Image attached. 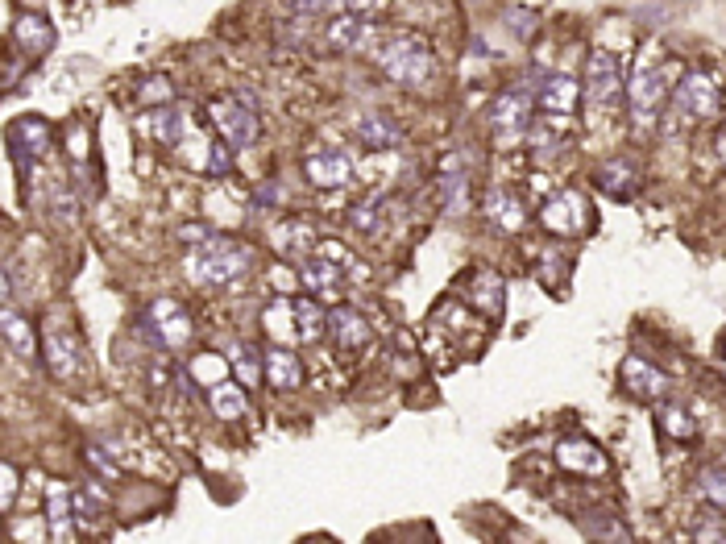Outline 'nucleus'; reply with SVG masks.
<instances>
[{"label": "nucleus", "mask_w": 726, "mask_h": 544, "mask_svg": "<svg viewBox=\"0 0 726 544\" xmlns=\"http://www.w3.org/2000/svg\"><path fill=\"white\" fill-rule=\"evenodd\" d=\"M623 383H627V391L635 399H660L664 395V374L656 366H648V362H639V358L623 362Z\"/></svg>", "instance_id": "nucleus-13"}, {"label": "nucleus", "mask_w": 726, "mask_h": 544, "mask_svg": "<svg viewBox=\"0 0 726 544\" xmlns=\"http://www.w3.org/2000/svg\"><path fill=\"white\" fill-rule=\"evenodd\" d=\"M473 299H478V308H486V312H502V279L494 270H482V275L473 279Z\"/></svg>", "instance_id": "nucleus-29"}, {"label": "nucleus", "mask_w": 726, "mask_h": 544, "mask_svg": "<svg viewBox=\"0 0 726 544\" xmlns=\"http://www.w3.org/2000/svg\"><path fill=\"white\" fill-rule=\"evenodd\" d=\"M262 320H266V329H270L274 337H283V341L299 337V324H295V304H291V299H278V304H270V308L262 312Z\"/></svg>", "instance_id": "nucleus-27"}, {"label": "nucleus", "mask_w": 726, "mask_h": 544, "mask_svg": "<svg viewBox=\"0 0 726 544\" xmlns=\"http://www.w3.org/2000/svg\"><path fill=\"white\" fill-rule=\"evenodd\" d=\"M295 304V324H299V341H316L324 333L328 316L320 312V304H312V299H291Z\"/></svg>", "instance_id": "nucleus-28"}, {"label": "nucleus", "mask_w": 726, "mask_h": 544, "mask_svg": "<svg viewBox=\"0 0 726 544\" xmlns=\"http://www.w3.org/2000/svg\"><path fill=\"white\" fill-rule=\"evenodd\" d=\"M75 507H79V515H83V520H88V524L96 520V511H100V503H92V491H79Z\"/></svg>", "instance_id": "nucleus-37"}, {"label": "nucleus", "mask_w": 726, "mask_h": 544, "mask_svg": "<svg viewBox=\"0 0 726 544\" xmlns=\"http://www.w3.org/2000/svg\"><path fill=\"white\" fill-rule=\"evenodd\" d=\"M556 461H561V470H573V474H606V453L585 437H569L556 445Z\"/></svg>", "instance_id": "nucleus-10"}, {"label": "nucleus", "mask_w": 726, "mask_h": 544, "mask_svg": "<svg viewBox=\"0 0 726 544\" xmlns=\"http://www.w3.org/2000/svg\"><path fill=\"white\" fill-rule=\"evenodd\" d=\"M75 499H67V491H59V486H54L50 491V536H71V515H67V507H71Z\"/></svg>", "instance_id": "nucleus-30"}, {"label": "nucleus", "mask_w": 726, "mask_h": 544, "mask_svg": "<svg viewBox=\"0 0 726 544\" xmlns=\"http://www.w3.org/2000/svg\"><path fill=\"white\" fill-rule=\"evenodd\" d=\"M486 212H490V221H494L498 229H507V233H519V229H523V221H527L523 200H519L515 192H490Z\"/></svg>", "instance_id": "nucleus-17"}, {"label": "nucleus", "mask_w": 726, "mask_h": 544, "mask_svg": "<svg viewBox=\"0 0 726 544\" xmlns=\"http://www.w3.org/2000/svg\"><path fill=\"white\" fill-rule=\"evenodd\" d=\"M208 113H212V121L220 129V142H225L229 150L254 146V138H258V117L249 113L241 100H212Z\"/></svg>", "instance_id": "nucleus-4"}, {"label": "nucleus", "mask_w": 726, "mask_h": 544, "mask_svg": "<svg viewBox=\"0 0 726 544\" xmlns=\"http://www.w3.org/2000/svg\"><path fill=\"white\" fill-rule=\"evenodd\" d=\"M718 150H722V158H726V129H722V138H718Z\"/></svg>", "instance_id": "nucleus-40"}, {"label": "nucleus", "mask_w": 726, "mask_h": 544, "mask_svg": "<svg viewBox=\"0 0 726 544\" xmlns=\"http://www.w3.org/2000/svg\"><path fill=\"white\" fill-rule=\"evenodd\" d=\"M378 63H382V71L390 79H395V84H407V88L428 84L432 71H436L432 50L420 38H415V34H390L382 42V50H378Z\"/></svg>", "instance_id": "nucleus-2"}, {"label": "nucleus", "mask_w": 726, "mask_h": 544, "mask_svg": "<svg viewBox=\"0 0 726 544\" xmlns=\"http://www.w3.org/2000/svg\"><path fill=\"white\" fill-rule=\"evenodd\" d=\"M303 171H307V179H312L316 187H341V183H349V175H353L349 158H345L341 150H316L312 158L303 162Z\"/></svg>", "instance_id": "nucleus-11"}, {"label": "nucleus", "mask_w": 726, "mask_h": 544, "mask_svg": "<svg viewBox=\"0 0 726 544\" xmlns=\"http://www.w3.org/2000/svg\"><path fill=\"white\" fill-rule=\"evenodd\" d=\"M46 341H50V345H46V358H50L54 374H63V378H71V374H75V366H79V349H75L71 333H63V329H54V333H50Z\"/></svg>", "instance_id": "nucleus-21"}, {"label": "nucleus", "mask_w": 726, "mask_h": 544, "mask_svg": "<svg viewBox=\"0 0 726 544\" xmlns=\"http://www.w3.org/2000/svg\"><path fill=\"white\" fill-rule=\"evenodd\" d=\"M660 424H664L668 432H673V437H681V441H685V437H693V432H697V420H693V416L685 412L681 403H664V412H660Z\"/></svg>", "instance_id": "nucleus-31"}, {"label": "nucleus", "mask_w": 726, "mask_h": 544, "mask_svg": "<svg viewBox=\"0 0 726 544\" xmlns=\"http://www.w3.org/2000/svg\"><path fill=\"white\" fill-rule=\"evenodd\" d=\"M328 329H332V337H337L345 349L370 345V324L361 320L353 308H332V312H328Z\"/></svg>", "instance_id": "nucleus-15"}, {"label": "nucleus", "mask_w": 726, "mask_h": 544, "mask_svg": "<svg viewBox=\"0 0 726 544\" xmlns=\"http://www.w3.org/2000/svg\"><path fill=\"white\" fill-rule=\"evenodd\" d=\"M249 262H254V254H249L241 241L208 233L200 241V250L187 258V275H191V283H200V287H225V283L245 275Z\"/></svg>", "instance_id": "nucleus-1"}, {"label": "nucleus", "mask_w": 726, "mask_h": 544, "mask_svg": "<svg viewBox=\"0 0 726 544\" xmlns=\"http://www.w3.org/2000/svg\"><path fill=\"white\" fill-rule=\"evenodd\" d=\"M382 5H386V0H345V9L349 13H361V17L374 13V9H382Z\"/></svg>", "instance_id": "nucleus-38"}, {"label": "nucleus", "mask_w": 726, "mask_h": 544, "mask_svg": "<svg viewBox=\"0 0 726 544\" xmlns=\"http://www.w3.org/2000/svg\"><path fill=\"white\" fill-rule=\"evenodd\" d=\"M590 536H598V540H627V528L619 520H598V524H590Z\"/></svg>", "instance_id": "nucleus-34"}, {"label": "nucleus", "mask_w": 726, "mask_h": 544, "mask_svg": "<svg viewBox=\"0 0 726 544\" xmlns=\"http://www.w3.org/2000/svg\"><path fill=\"white\" fill-rule=\"evenodd\" d=\"M137 129H146L150 138H158L166 146H179L183 142V117L175 113L171 104H162L158 113H150V117H137Z\"/></svg>", "instance_id": "nucleus-18"}, {"label": "nucleus", "mask_w": 726, "mask_h": 544, "mask_svg": "<svg viewBox=\"0 0 726 544\" xmlns=\"http://www.w3.org/2000/svg\"><path fill=\"white\" fill-rule=\"evenodd\" d=\"M299 13H337L345 9V0H295Z\"/></svg>", "instance_id": "nucleus-35"}, {"label": "nucleus", "mask_w": 726, "mask_h": 544, "mask_svg": "<svg viewBox=\"0 0 726 544\" xmlns=\"http://www.w3.org/2000/svg\"><path fill=\"white\" fill-rule=\"evenodd\" d=\"M266 378L278 387V391H291V387H299V378H303V370H299V358L295 353H287V349H278V345H270L266 349Z\"/></svg>", "instance_id": "nucleus-19"}, {"label": "nucleus", "mask_w": 726, "mask_h": 544, "mask_svg": "<svg viewBox=\"0 0 726 544\" xmlns=\"http://www.w3.org/2000/svg\"><path fill=\"white\" fill-rule=\"evenodd\" d=\"M635 183H639L635 162H606V167L598 171V187H602V192H610V196H627Z\"/></svg>", "instance_id": "nucleus-24"}, {"label": "nucleus", "mask_w": 726, "mask_h": 544, "mask_svg": "<svg viewBox=\"0 0 726 544\" xmlns=\"http://www.w3.org/2000/svg\"><path fill=\"white\" fill-rule=\"evenodd\" d=\"M9 146H13L17 158H38V154H46V146H50L46 121H38V117L17 121V125L9 129Z\"/></svg>", "instance_id": "nucleus-12"}, {"label": "nucleus", "mask_w": 726, "mask_h": 544, "mask_svg": "<svg viewBox=\"0 0 726 544\" xmlns=\"http://www.w3.org/2000/svg\"><path fill=\"white\" fill-rule=\"evenodd\" d=\"M585 96H590L598 108H614L623 96V71L606 50H594L590 63H585Z\"/></svg>", "instance_id": "nucleus-5"}, {"label": "nucleus", "mask_w": 726, "mask_h": 544, "mask_svg": "<svg viewBox=\"0 0 726 544\" xmlns=\"http://www.w3.org/2000/svg\"><path fill=\"white\" fill-rule=\"evenodd\" d=\"M718 108V84L706 71H689L673 92V117L677 121H702Z\"/></svg>", "instance_id": "nucleus-3"}, {"label": "nucleus", "mask_w": 726, "mask_h": 544, "mask_svg": "<svg viewBox=\"0 0 726 544\" xmlns=\"http://www.w3.org/2000/svg\"><path fill=\"white\" fill-rule=\"evenodd\" d=\"M17 42H21L25 54H42V50L54 46V30L42 17H21L17 21Z\"/></svg>", "instance_id": "nucleus-23"}, {"label": "nucleus", "mask_w": 726, "mask_h": 544, "mask_svg": "<svg viewBox=\"0 0 726 544\" xmlns=\"http://www.w3.org/2000/svg\"><path fill=\"white\" fill-rule=\"evenodd\" d=\"M137 96H142L146 104H154V108H162L166 100H171V84H166V79H158V75H154V79H146V84H142V92H137Z\"/></svg>", "instance_id": "nucleus-33"}, {"label": "nucleus", "mask_w": 726, "mask_h": 544, "mask_svg": "<svg viewBox=\"0 0 726 544\" xmlns=\"http://www.w3.org/2000/svg\"><path fill=\"white\" fill-rule=\"evenodd\" d=\"M573 96H577V84L569 75H544V88H540V104L544 108H561V113H569L573 108Z\"/></svg>", "instance_id": "nucleus-25"}, {"label": "nucleus", "mask_w": 726, "mask_h": 544, "mask_svg": "<svg viewBox=\"0 0 726 544\" xmlns=\"http://www.w3.org/2000/svg\"><path fill=\"white\" fill-rule=\"evenodd\" d=\"M664 100V67L656 59H644L631 71V113L635 121H652Z\"/></svg>", "instance_id": "nucleus-6"}, {"label": "nucleus", "mask_w": 726, "mask_h": 544, "mask_svg": "<svg viewBox=\"0 0 726 544\" xmlns=\"http://www.w3.org/2000/svg\"><path fill=\"white\" fill-rule=\"evenodd\" d=\"M303 283L312 287V291H320V295H328V291H337L341 287V266H332L328 262V254L324 258H312V262H303Z\"/></svg>", "instance_id": "nucleus-22"}, {"label": "nucleus", "mask_w": 726, "mask_h": 544, "mask_svg": "<svg viewBox=\"0 0 726 544\" xmlns=\"http://www.w3.org/2000/svg\"><path fill=\"white\" fill-rule=\"evenodd\" d=\"M13 491H17V478H13V470H5V507L13 503Z\"/></svg>", "instance_id": "nucleus-39"}, {"label": "nucleus", "mask_w": 726, "mask_h": 544, "mask_svg": "<svg viewBox=\"0 0 726 544\" xmlns=\"http://www.w3.org/2000/svg\"><path fill=\"white\" fill-rule=\"evenodd\" d=\"M532 92H523V88H511V92H502L498 100H494V108H490V125L502 133V138H519V133L527 129V121H532Z\"/></svg>", "instance_id": "nucleus-7"}, {"label": "nucleus", "mask_w": 726, "mask_h": 544, "mask_svg": "<svg viewBox=\"0 0 726 544\" xmlns=\"http://www.w3.org/2000/svg\"><path fill=\"white\" fill-rule=\"evenodd\" d=\"M693 528H697V532H693L697 540H726V524H722V520H697Z\"/></svg>", "instance_id": "nucleus-36"}, {"label": "nucleus", "mask_w": 726, "mask_h": 544, "mask_svg": "<svg viewBox=\"0 0 726 544\" xmlns=\"http://www.w3.org/2000/svg\"><path fill=\"white\" fill-rule=\"evenodd\" d=\"M702 495L726 511V466H706L702 470Z\"/></svg>", "instance_id": "nucleus-32"}, {"label": "nucleus", "mask_w": 726, "mask_h": 544, "mask_svg": "<svg viewBox=\"0 0 726 544\" xmlns=\"http://www.w3.org/2000/svg\"><path fill=\"white\" fill-rule=\"evenodd\" d=\"M0 329H5V345L17 353L21 362H34V353H38V341H34V329H30V320H21L13 308H5V316H0Z\"/></svg>", "instance_id": "nucleus-16"}, {"label": "nucleus", "mask_w": 726, "mask_h": 544, "mask_svg": "<svg viewBox=\"0 0 726 544\" xmlns=\"http://www.w3.org/2000/svg\"><path fill=\"white\" fill-rule=\"evenodd\" d=\"M357 138L366 142L370 150H395V146H399V125L370 113V117L357 121Z\"/></svg>", "instance_id": "nucleus-20"}, {"label": "nucleus", "mask_w": 726, "mask_h": 544, "mask_svg": "<svg viewBox=\"0 0 726 544\" xmlns=\"http://www.w3.org/2000/svg\"><path fill=\"white\" fill-rule=\"evenodd\" d=\"M544 225L552 233H581L585 225H590V208H585V200L577 192H561L552 196L548 208H544Z\"/></svg>", "instance_id": "nucleus-9"}, {"label": "nucleus", "mask_w": 726, "mask_h": 544, "mask_svg": "<svg viewBox=\"0 0 726 544\" xmlns=\"http://www.w3.org/2000/svg\"><path fill=\"white\" fill-rule=\"evenodd\" d=\"M208 403H212V412L220 416V420H237L241 412H245V395H241V387H233V383H220L212 387V395H208Z\"/></svg>", "instance_id": "nucleus-26"}, {"label": "nucleus", "mask_w": 726, "mask_h": 544, "mask_svg": "<svg viewBox=\"0 0 726 544\" xmlns=\"http://www.w3.org/2000/svg\"><path fill=\"white\" fill-rule=\"evenodd\" d=\"M146 320L154 324L158 345H166V349H175V345H183L191 337V320H187V312L175 304V299H158V304L146 312Z\"/></svg>", "instance_id": "nucleus-8"}, {"label": "nucleus", "mask_w": 726, "mask_h": 544, "mask_svg": "<svg viewBox=\"0 0 726 544\" xmlns=\"http://www.w3.org/2000/svg\"><path fill=\"white\" fill-rule=\"evenodd\" d=\"M370 21L361 17V13H349V17H337V21H328V42L332 46H341V50H366L370 46Z\"/></svg>", "instance_id": "nucleus-14"}]
</instances>
